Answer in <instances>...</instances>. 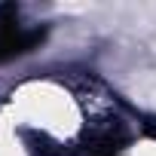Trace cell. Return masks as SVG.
<instances>
[{
  "label": "cell",
  "mask_w": 156,
  "mask_h": 156,
  "mask_svg": "<svg viewBox=\"0 0 156 156\" xmlns=\"http://www.w3.org/2000/svg\"><path fill=\"white\" fill-rule=\"evenodd\" d=\"M37 40H40V34L22 31L12 19L0 22V61H3V58H12V55H19V52H28Z\"/></svg>",
  "instance_id": "cell-1"
}]
</instances>
